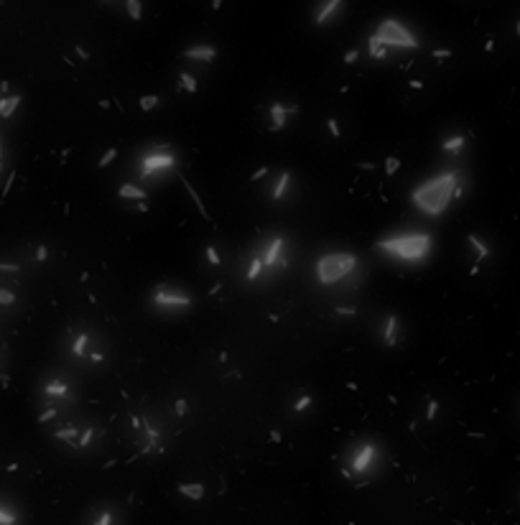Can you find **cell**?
Returning <instances> with one entry per match:
<instances>
[{"mask_svg":"<svg viewBox=\"0 0 520 525\" xmlns=\"http://www.w3.org/2000/svg\"><path fill=\"white\" fill-rule=\"evenodd\" d=\"M355 265H357V258L350 255V253H344V255H326V258H321V260L316 263V275H319V281H321L324 286H329V283L339 281L342 275L352 273Z\"/></svg>","mask_w":520,"mask_h":525,"instance_id":"obj_3","label":"cell"},{"mask_svg":"<svg viewBox=\"0 0 520 525\" xmlns=\"http://www.w3.org/2000/svg\"><path fill=\"white\" fill-rule=\"evenodd\" d=\"M54 416H56V411L51 408V411H46V413H41V418H39V421L44 423V421H49V418H54Z\"/></svg>","mask_w":520,"mask_h":525,"instance_id":"obj_38","label":"cell"},{"mask_svg":"<svg viewBox=\"0 0 520 525\" xmlns=\"http://www.w3.org/2000/svg\"><path fill=\"white\" fill-rule=\"evenodd\" d=\"M395 329H398V319H395V314H390L388 321H385V344L388 347L395 344Z\"/></svg>","mask_w":520,"mask_h":525,"instance_id":"obj_11","label":"cell"},{"mask_svg":"<svg viewBox=\"0 0 520 525\" xmlns=\"http://www.w3.org/2000/svg\"><path fill=\"white\" fill-rule=\"evenodd\" d=\"M176 413H179V416L187 413V400H179V403H176Z\"/></svg>","mask_w":520,"mask_h":525,"instance_id":"obj_37","label":"cell"},{"mask_svg":"<svg viewBox=\"0 0 520 525\" xmlns=\"http://www.w3.org/2000/svg\"><path fill=\"white\" fill-rule=\"evenodd\" d=\"M74 436H77V426L64 428V431H56V439H74Z\"/></svg>","mask_w":520,"mask_h":525,"instance_id":"obj_30","label":"cell"},{"mask_svg":"<svg viewBox=\"0 0 520 525\" xmlns=\"http://www.w3.org/2000/svg\"><path fill=\"white\" fill-rule=\"evenodd\" d=\"M128 11H130V18L140 21V3L138 0H128Z\"/></svg>","mask_w":520,"mask_h":525,"instance_id":"obj_24","label":"cell"},{"mask_svg":"<svg viewBox=\"0 0 520 525\" xmlns=\"http://www.w3.org/2000/svg\"><path fill=\"white\" fill-rule=\"evenodd\" d=\"M92 436H95V431H92V428H87V431H84V434H82V441H79V444H82V446H87V444H89V439H92Z\"/></svg>","mask_w":520,"mask_h":525,"instance_id":"obj_35","label":"cell"},{"mask_svg":"<svg viewBox=\"0 0 520 525\" xmlns=\"http://www.w3.org/2000/svg\"><path fill=\"white\" fill-rule=\"evenodd\" d=\"M339 3H342V0H329V3L319 11V18H316V21H319V23H324V21H326V18H329V16L339 8Z\"/></svg>","mask_w":520,"mask_h":525,"instance_id":"obj_18","label":"cell"},{"mask_svg":"<svg viewBox=\"0 0 520 525\" xmlns=\"http://www.w3.org/2000/svg\"><path fill=\"white\" fill-rule=\"evenodd\" d=\"M309 406H311V395H303V398H298V400H296L293 411H296V413H301V411H306Z\"/></svg>","mask_w":520,"mask_h":525,"instance_id":"obj_25","label":"cell"},{"mask_svg":"<svg viewBox=\"0 0 520 525\" xmlns=\"http://www.w3.org/2000/svg\"><path fill=\"white\" fill-rule=\"evenodd\" d=\"M89 360H92V362H102V355H100V352H95V355H89Z\"/></svg>","mask_w":520,"mask_h":525,"instance_id":"obj_43","label":"cell"},{"mask_svg":"<svg viewBox=\"0 0 520 525\" xmlns=\"http://www.w3.org/2000/svg\"><path fill=\"white\" fill-rule=\"evenodd\" d=\"M173 163H176V158L168 153V145H161L158 150L148 153V156L140 161V166H143L140 173H143V176H150L153 171H158V168H171Z\"/></svg>","mask_w":520,"mask_h":525,"instance_id":"obj_5","label":"cell"},{"mask_svg":"<svg viewBox=\"0 0 520 525\" xmlns=\"http://www.w3.org/2000/svg\"><path fill=\"white\" fill-rule=\"evenodd\" d=\"M378 39L383 41V46H408V49H416L418 41L398 23V21H385L378 31Z\"/></svg>","mask_w":520,"mask_h":525,"instance_id":"obj_4","label":"cell"},{"mask_svg":"<svg viewBox=\"0 0 520 525\" xmlns=\"http://www.w3.org/2000/svg\"><path fill=\"white\" fill-rule=\"evenodd\" d=\"M179 79H181V87H184L187 92H197V82H194L192 74H181Z\"/></svg>","mask_w":520,"mask_h":525,"instance_id":"obj_22","label":"cell"},{"mask_svg":"<svg viewBox=\"0 0 520 525\" xmlns=\"http://www.w3.org/2000/svg\"><path fill=\"white\" fill-rule=\"evenodd\" d=\"M153 301H156L158 306H189V298H187V296L171 293V291H166V288H158V291L153 293Z\"/></svg>","mask_w":520,"mask_h":525,"instance_id":"obj_6","label":"cell"},{"mask_svg":"<svg viewBox=\"0 0 520 525\" xmlns=\"http://www.w3.org/2000/svg\"><path fill=\"white\" fill-rule=\"evenodd\" d=\"M46 255H49L46 248H39V260H46Z\"/></svg>","mask_w":520,"mask_h":525,"instance_id":"obj_42","label":"cell"},{"mask_svg":"<svg viewBox=\"0 0 520 525\" xmlns=\"http://www.w3.org/2000/svg\"><path fill=\"white\" fill-rule=\"evenodd\" d=\"M263 265H265V263H263L260 258H253V260H250V270H248V281H255V278L260 275Z\"/></svg>","mask_w":520,"mask_h":525,"instance_id":"obj_21","label":"cell"},{"mask_svg":"<svg viewBox=\"0 0 520 525\" xmlns=\"http://www.w3.org/2000/svg\"><path fill=\"white\" fill-rule=\"evenodd\" d=\"M462 145H464V138H462V135H454V138L444 140V150H449V153H456Z\"/></svg>","mask_w":520,"mask_h":525,"instance_id":"obj_20","label":"cell"},{"mask_svg":"<svg viewBox=\"0 0 520 525\" xmlns=\"http://www.w3.org/2000/svg\"><path fill=\"white\" fill-rule=\"evenodd\" d=\"M189 59H202V61H212L215 59V49L212 46H197V49H189L187 51Z\"/></svg>","mask_w":520,"mask_h":525,"instance_id":"obj_10","label":"cell"},{"mask_svg":"<svg viewBox=\"0 0 520 525\" xmlns=\"http://www.w3.org/2000/svg\"><path fill=\"white\" fill-rule=\"evenodd\" d=\"M120 197H130V199H145V192H143V189H135V187H130V184H125V187H120Z\"/></svg>","mask_w":520,"mask_h":525,"instance_id":"obj_19","label":"cell"},{"mask_svg":"<svg viewBox=\"0 0 520 525\" xmlns=\"http://www.w3.org/2000/svg\"><path fill=\"white\" fill-rule=\"evenodd\" d=\"M207 258H209V265H220V263H222L215 248H207Z\"/></svg>","mask_w":520,"mask_h":525,"instance_id":"obj_31","label":"cell"},{"mask_svg":"<svg viewBox=\"0 0 520 525\" xmlns=\"http://www.w3.org/2000/svg\"><path fill=\"white\" fill-rule=\"evenodd\" d=\"M373 456H375V446L373 444H365L360 451H357V456H355V461H352V467L357 469V472H362L370 461H373Z\"/></svg>","mask_w":520,"mask_h":525,"instance_id":"obj_8","label":"cell"},{"mask_svg":"<svg viewBox=\"0 0 520 525\" xmlns=\"http://www.w3.org/2000/svg\"><path fill=\"white\" fill-rule=\"evenodd\" d=\"M469 242H472V245L477 248V253H479V255H477V263H482V260H484V258L490 255V250H487V245H484V242H482V240H479L477 235H469Z\"/></svg>","mask_w":520,"mask_h":525,"instance_id":"obj_17","label":"cell"},{"mask_svg":"<svg viewBox=\"0 0 520 525\" xmlns=\"http://www.w3.org/2000/svg\"><path fill=\"white\" fill-rule=\"evenodd\" d=\"M436 411H439V403H429V411H426V418L431 421V418L436 416Z\"/></svg>","mask_w":520,"mask_h":525,"instance_id":"obj_34","label":"cell"},{"mask_svg":"<svg viewBox=\"0 0 520 525\" xmlns=\"http://www.w3.org/2000/svg\"><path fill=\"white\" fill-rule=\"evenodd\" d=\"M44 393H46V395H67V393H69V388H67L62 380H51V383L44 388Z\"/></svg>","mask_w":520,"mask_h":525,"instance_id":"obj_15","label":"cell"},{"mask_svg":"<svg viewBox=\"0 0 520 525\" xmlns=\"http://www.w3.org/2000/svg\"><path fill=\"white\" fill-rule=\"evenodd\" d=\"M355 59H357V51H355V49H352V51H347V56H344V61H347V64H352Z\"/></svg>","mask_w":520,"mask_h":525,"instance_id":"obj_36","label":"cell"},{"mask_svg":"<svg viewBox=\"0 0 520 525\" xmlns=\"http://www.w3.org/2000/svg\"><path fill=\"white\" fill-rule=\"evenodd\" d=\"M456 179H459L456 171H446V173H441V176L431 179L426 187L416 189L413 192L416 207L423 209L426 214H441L449 207V202H451V197L456 192V184H459Z\"/></svg>","mask_w":520,"mask_h":525,"instance_id":"obj_1","label":"cell"},{"mask_svg":"<svg viewBox=\"0 0 520 525\" xmlns=\"http://www.w3.org/2000/svg\"><path fill=\"white\" fill-rule=\"evenodd\" d=\"M115 156H117V148H110V150H107V153L102 156V161H100V166H102V168H105V166H110Z\"/></svg>","mask_w":520,"mask_h":525,"instance_id":"obj_28","label":"cell"},{"mask_svg":"<svg viewBox=\"0 0 520 525\" xmlns=\"http://www.w3.org/2000/svg\"><path fill=\"white\" fill-rule=\"evenodd\" d=\"M288 181H291V173L286 171V173H281V179H278V184H276V189H273V199L278 202L283 194H286V189H288Z\"/></svg>","mask_w":520,"mask_h":525,"instance_id":"obj_13","label":"cell"},{"mask_svg":"<svg viewBox=\"0 0 520 525\" xmlns=\"http://www.w3.org/2000/svg\"><path fill=\"white\" fill-rule=\"evenodd\" d=\"M18 105H21V97H6V100H0V115L8 117Z\"/></svg>","mask_w":520,"mask_h":525,"instance_id":"obj_12","label":"cell"},{"mask_svg":"<svg viewBox=\"0 0 520 525\" xmlns=\"http://www.w3.org/2000/svg\"><path fill=\"white\" fill-rule=\"evenodd\" d=\"M156 105H158V97H153V95H148V97L140 100V107H143V110H153Z\"/></svg>","mask_w":520,"mask_h":525,"instance_id":"obj_26","label":"cell"},{"mask_svg":"<svg viewBox=\"0 0 520 525\" xmlns=\"http://www.w3.org/2000/svg\"><path fill=\"white\" fill-rule=\"evenodd\" d=\"M184 495H189V497H202V487H197V484H184V487H179Z\"/></svg>","mask_w":520,"mask_h":525,"instance_id":"obj_23","label":"cell"},{"mask_svg":"<svg viewBox=\"0 0 520 525\" xmlns=\"http://www.w3.org/2000/svg\"><path fill=\"white\" fill-rule=\"evenodd\" d=\"M296 110H298L296 105H288V107H283L281 102L270 105V117H273V125H270V130H281V128L286 125V117H288V115H293Z\"/></svg>","mask_w":520,"mask_h":525,"instance_id":"obj_7","label":"cell"},{"mask_svg":"<svg viewBox=\"0 0 520 525\" xmlns=\"http://www.w3.org/2000/svg\"><path fill=\"white\" fill-rule=\"evenodd\" d=\"M383 250L403 258V260H421L431 250V237L429 235H406V237H393L380 242Z\"/></svg>","mask_w":520,"mask_h":525,"instance_id":"obj_2","label":"cell"},{"mask_svg":"<svg viewBox=\"0 0 520 525\" xmlns=\"http://www.w3.org/2000/svg\"><path fill=\"white\" fill-rule=\"evenodd\" d=\"M265 171H268V168H260V171H255V173H253V181H258L260 176H265Z\"/></svg>","mask_w":520,"mask_h":525,"instance_id":"obj_41","label":"cell"},{"mask_svg":"<svg viewBox=\"0 0 520 525\" xmlns=\"http://www.w3.org/2000/svg\"><path fill=\"white\" fill-rule=\"evenodd\" d=\"M283 240L281 237H276L273 242H270V248H268V253H265V258H263V263L265 265H276L278 263V258H281V253H283Z\"/></svg>","mask_w":520,"mask_h":525,"instance_id":"obj_9","label":"cell"},{"mask_svg":"<svg viewBox=\"0 0 520 525\" xmlns=\"http://www.w3.org/2000/svg\"><path fill=\"white\" fill-rule=\"evenodd\" d=\"M398 166H401V161H398V158H388L385 171H388V173H395V171H398Z\"/></svg>","mask_w":520,"mask_h":525,"instance_id":"obj_32","label":"cell"},{"mask_svg":"<svg viewBox=\"0 0 520 525\" xmlns=\"http://www.w3.org/2000/svg\"><path fill=\"white\" fill-rule=\"evenodd\" d=\"M0 270H18V265H11V263H0Z\"/></svg>","mask_w":520,"mask_h":525,"instance_id":"obj_40","label":"cell"},{"mask_svg":"<svg viewBox=\"0 0 520 525\" xmlns=\"http://www.w3.org/2000/svg\"><path fill=\"white\" fill-rule=\"evenodd\" d=\"M517 34H520V23H517Z\"/></svg>","mask_w":520,"mask_h":525,"instance_id":"obj_45","label":"cell"},{"mask_svg":"<svg viewBox=\"0 0 520 525\" xmlns=\"http://www.w3.org/2000/svg\"><path fill=\"white\" fill-rule=\"evenodd\" d=\"M337 314H344V316H352V314H355V308H352V306H347V308H342V306H339V308H337Z\"/></svg>","mask_w":520,"mask_h":525,"instance_id":"obj_39","label":"cell"},{"mask_svg":"<svg viewBox=\"0 0 520 525\" xmlns=\"http://www.w3.org/2000/svg\"><path fill=\"white\" fill-rule=\"evenodd\" d=\"M100 525H110V515H107V512L100 517Z\"/></svg>","mask_w":520,"mask_h":525,"instance_id":"obj_44","label":"cell"},{"mask_svg":"<svg viewBox=\"0 0 520 525\" xmlns=\"http://www.w3.org/2000/svg\"><path fill=\"white\" fill-rule=\"evenodd\" d=\"M370 54H373L375 59H385V46H383V41L378 39V34L370 36Z\"/></svg>","mask_w":520,"mask_h":525,"instance_id":"obj_16","label":"cell"},{"mask_svg":"<svg viewBox=\"0 0 520 525\" xmlns=\"http://www.w3.org/2000/svg\"><path fill=\"white\" fill-rule=\"evenodd\" d=\"M87 342H89V334H79L77 339H74V344H72V352L77 355V357H84V349H87Z\"/></svg>","mask_w":520,"mask_h":525,"instance_id":"obj_14","label":"cell"},{"mask_svg":"<svg viewBox=\"0 0 520 525\" xmlns=\"http://www.w3.org/2000/svg\"><path fill=\"white\" fill-rule=\"evenodd\" d=\"M326 125H329V130H331V135L334 138H339L342 133H339V125H337V120H326Z\"/></svg>","mask_w":520,"mask_h":525,"instance_id":"obj_33","label":"cell"},{"mask_svg":"<svg viewBox=\"0 0 520 525\" xmlns=\"http://www.w3.org/2000/svg\"><path fill=\"white\" fill-rule=\"evenodd\" d=\"M16 522V515L6 512V510H0V525H13Z\"/></svg>","mask_w":520,"mask_h":525,"instance_id":"obj_29","label":"cell"},{"mask_svg":"<svg viewBox=\"0 0 520 525\" xmlns=\"http://www.w3.org/2000/svg\"><path fill=\"white\" fill-rule=\"evenodd\" d=\"M13 301H16V296H13L11 291H3V288H0V303H3V306H11Z\"/></svg>","mask_w":520,"mask_h":525,"instance_id":"obj_27","label":"cell"}]
</instances>
